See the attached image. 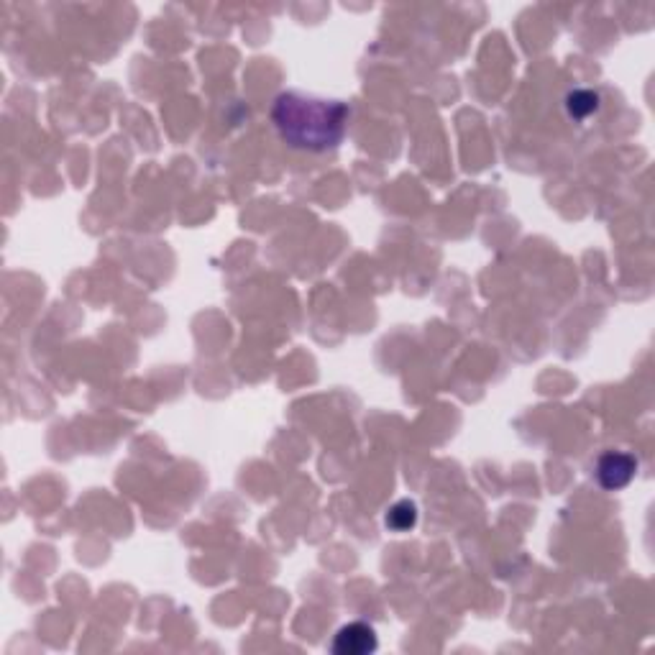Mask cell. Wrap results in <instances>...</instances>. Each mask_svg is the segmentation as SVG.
Returning a JSON list of instances; mask_svg holds the SVG:
<instances>
[{
    "label": "cell",
    "instance_id": "cell-1",
    "mask_svg": "<svg viewBox=\"0 0 655 655\" xmlns=\"http://www.w3.org/2000/svg\"><path fill=\"white\" fill-rule=\"evenodd\" d=\"M272 121L292 149L328 151L336 149L346 136L348 108L341 100H325L290 90L274 100Z\"/></svg>",
    "mask_w": 655,
    "mask_h": 655
},
{
    "label": "cell",
    "instance_id": "cell-2",
    "mask_svg": "<svg viewBox=\"0 0 655 655\" xmlns=\"http://www.w3.org/2000/svg\"><path fill=\"white\" fill-rule=\"evenodd\" d=\"M635 471H638L635 456L625 451H609L599 458L597 479L607 492H617V489H625L632 482Z\"/></svg>",
    "mask_w": 655,
    "mask_h": 655
},
{
    "label": "cell",
    "instance_id": "cell-3",
    "mask_svg": "<svg viewBox=\"0 0 655 655\" xmlns=\"http://www.w3.org/2000/svg\"><path fill=\"white\" fill-rule=\"evenodd\" d=\"M377 648V632L366 622H348L336 632V640H333V653L338 655H369Z\"/></svg>",
    "mask_w": 655,
    "mask_h": 655
},
{
    "label": "cell",
    "instance_id": "cell-4",
    "mask_svg": "<svg viewBox=\"0 0 655 655\" xmlns=\"http://www.w3.org/2000/svg\"><path fill=\"white\" fill-rule=\"evenodd\" d=\"M418 525V507L410 499H400L397 505H392V510L387 512V528H392L395 533H407Z\"/></svg>",
    "mask_w": 655,
    "mask_h": 655
},
{
    "label": "cell",
    "instance_id": "cell-5",
    "mask_svg": "<svg viewBox=\"0 0 655 655\" xmlns=\"http://www.w3.org/2000/svg\"><path fill=\"white\" fill-rule=\"evenodd\" d=\"M566 105H569V113L574 118H586L599 108V98L594 93H589V90H576V93L569 95Z\"/></svg>",
    "mask_w": 655,
    "mask_h": 655
}]
</instances>
